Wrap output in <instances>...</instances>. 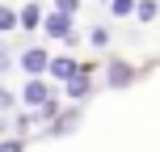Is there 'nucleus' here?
Wrapping results in <instances>:
<instances>
[{
    "label": "nucleus",
    "instance_id": "obj_1",
    "mask_svg": "<svg viewBox=\"0 0 160 152\" xmlns=\"http://www.w3.org/2000/svg\"><path fill=\"white\" fill-rule=\"evenodd\" d=\"M42 30H47V38H68V34H72V13H63V8H55V13H47V21H42Z\"/></svg>",
    "mask_w": 160,
    "mask_h": 152
},
{
    "label": "nucleus",
    "instance_id": "obj_2",
    "mask_svg": "<svg viewBox=\"0 0 160 152\" xmlns=\"http://www.w3.org/2000/svg\"><path fill=\"white\" fill-rule=\"evenodd\" d=\"M21 97H25V106H34V110H38V106H47L55 93H51V85H47L42 76H30V85H25V93H21Z\"/></svg>",
    "mask_w": 160,
    "mask_h": 152
},
{
    "label": "nucleus",
    "instance_id": "obj_3",
    "mask_svg": "<svg viewBox=\"0 0 160 152\" xmlns=\"http://www.w3.org/2000/svg\"><path fill=\"white\" fill-rule=\"evenodd\" d=\"M21 68H25L30 76H42V72L51 68V55H47L42 47H30V51H21Z\"/></svg>",
    "mask_w": 160,
    "mask_h": 152
},
{
    "label": "nucleus",
    "instance_id": "obj_4",
    "mask_svg": "<svg viewBox=\"0 0 160 152\" xmlns=\"http://www.w3.org/2000/svg\"><path fill=\"white\" fill-rule=\"evenodd\" d=\"M88 93H93V80H88V68H80V72L68 80V97H72V102H84Z\"/></svg>",
    "mask_w": 160,
    "mask_h": 152
},
{
    "label": "nucleus",
    "instance_id": "obj_5",
    "mask_svg": "<svg viewBox=\"0 0 160 152\" xmlns=\"http://www.w3.org/2000/svg\"><path fill=\"white\" fill-rule=\"evenodd\" d=\"M47 72L55 76V80H72V76L80 72V64H76L72 55H55V59H51V68H47Z\"/></svg>",
    "mask_w": 160,
    "mask_h": 152
},
{
    "label": "nucleus",
    "instance_id": "obj_6",
    "mask_svg": "<svg viewBox=\"0 0 160 152\" xmlns=\"http://www.w3.org/2000/svg\"><path fill=\"white\" fill-rule=\"evenodd\" d=\"M105 80H110V89L114 85H131V80H135V68H131V64H110V72H105Z\"/></svg>",
    "mask_w": 160,
    "mask_h": 152
},
{
    "label": "nucleus",
    "instance_id": "obj_7",
    "mask_svg": "<svg viewBox=\"0 0 160 152\" xmlns=\"http://www.w3.org/2000/svg\"><path fill=\"white\" fill-rule=\"evenodd\" d=\"M80 123V110H68V114H59L55 123H51V135H72V127Z\"/></svg>",
    "mask_w": 160,
    "mask_h": 152
},
{
    "label": "nucleus",
    "instance_id": "obj_8",
    "mask_svg": "<svg viewBox=\"0 0 160 152\" xmlns=\"http://www.w3.org/2000/svg\"><path fill=\"white\" fill-rule=\"evenodd\" d=\"M17 17H21V25H25V30H38V25H42V13H38V4H25Z\"/></svg>",
    "mask_w": 160,
    "mask_h": 152
},
{
    "label": "nucleus",
    "instance_id": "obj_9",
    "mask_svg": "<svg viewBox=\"0 0 160 152\" xmlns=\"http://www.w3.org/2000/svg\"><path fill=\"white\" fill-rule=\"evenodd\" d=\"M17 25H21V17H17V13H13V8H8V4H0V34L17 30Z\"/></svg>",
    "mask_w": 160,
    "mask_h": 152
},
{
    "label": "nucleus",
    "instance_id": "obj_10",
    "mask_svg": "<svg viewBox=\"0 0 160 152\" xmlns=\"http://www.w3.org/2000/svg\"><path fill=\"white\" fill-rule=\"evenodd\" d=\"M135 13H139V21H152V17L160 13V4H156V0H139V4H135Z\"/></svg>",
    "mask_w": 160,
    "mask_h": 152
},
{
    "label": "nucleus",
    "instance_id": "obj_11",
    "mask_svg": "<svg viewBox=\"0 0 160 152\" xmlns=\"http://www.w3.org/2000/svg\"><path fill=\"white\" fill-rule=\"evenodd\" d=\"M110 8H114V17H127V13H135V0H110Z\"/></svg>",
    "mask_w": 160,
    "mask_h": 152
},
{
    "label": "nucleus",
    "instance_id": "obj_12",
    "mask_svg": "<svg viewBox=\"0 0 160 152\" xmlns=\"http://www.w3.org/2000/svg\"><path fill=\"white\" fill-rule=\"evenodd\" d=\"M88 38H93V47H105V42H110V30H105V25H97Z\"/></svg>",
    "mask_w": 160,
    "mask_h": 152
},
{
    "label": "nucleus",
    "instance_id": "obj_13",
    "mask_svg": "<svg viewBox=\"0 0 160 152\" xmlns=\"http://www.w3.org/2000/svg\"><path fill=\"white\" fill-rule=\"evenodd\" d=\"M0 152H25V144H21V139H4V144H0Z\"/></svg>",
    "mask_w": 160,
    "mask_h": 152
},
{
    "label": "nucleus",
    "instance_id": "obj_14",
    "mask_svg": "<svg viewBox=\"0 0 160 152\" xmlns=\"http://www.w3.org/2000/svg\"><path fill=\"white\" fill-rule=\"evenodd\" d=\"M13 102H17V97L8 93V89H0V110H8V106H13Z\"/></svg>",
    "mask_w": 160,
    "mask_h": 152
},
{
    "label": "nucleus",
    "instance_id": "obj_15",
    "mask_svg": "<svg viewBox=\"0 0 160 152\" xmlns=\"http://www.w3.org/2000/svg\"><path fill=\"white\" fill-rule=\"evenodd\" d=\"M76 4L80 0H55V8H63V13H76Z\"/></svg>",
    "mask_w": 160,
    "mask_h": 152
},
{
    "label": "nucleus",
    "instance_id": "obj_16",
    "mask_svg": "<svg viewBox=\"0 0 160 152\" xmlns=\"http://www.w3.org/2000/svg\"><path fill=\"white\" fill-rule=\"evenodd\" d=\"M8 64H13V55H8V51H4V47H0V72H4V68H8Z\"/></svg>",
    "mask_w": 160,
    "mask_h": 152
},
{
    "label": "nucleus",
    "instance_id": "obj_17",
    "mask_svg": "<svg viewBox=\"0 0 160 152\" xmlns=\"http://www.w3.org/2000/svg\"><path fill=\"white\" fill-rule=\"evenodd\" d=\"M0 131H4V127H0Z\"/></svg>",
    "mask_w": 160,
    "mask_h": 152
}]
</instances>
